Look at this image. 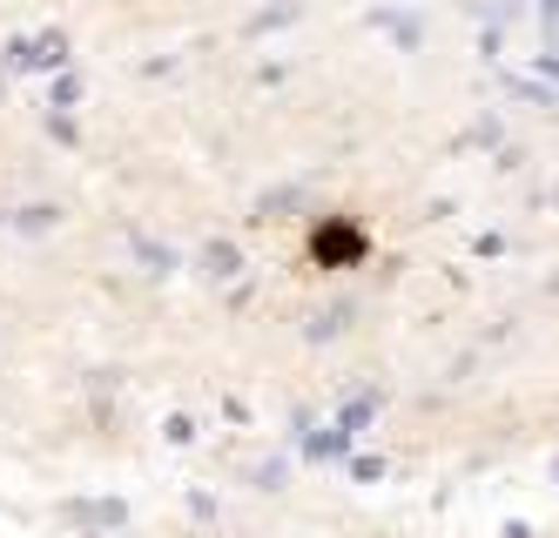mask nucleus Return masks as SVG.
Wrapping results in <instances>:
<instances>
[{"instance_id": "nucleus-1", "label": "nucleus", "mask_w": 559, "mask_h": 538, "mask_svg": "<svg viewBox=\"0 0 559 538\" xmlns=\"http://www.w3.org/2000/svg\"><path fill=\"white\" fill-rule=\"evenodd\" d=\"M371 256V236L357 229L350 216H317L310 223V263H324V270H357Z\"/></svg>"}]
</instances>
